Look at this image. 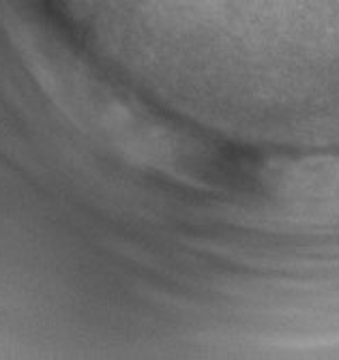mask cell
I'll return each mask as SVG.
<instances>
[{"label":"cell","instance_id":"cell-1","mask_svg":"<svg viewBox=\"0 0 339 360\" xmlns=\"http://www.w3.org/2000/svg\"><path fill=\"white\" fill-rule=\"evenodd\" d=\"M275 193L301 208H339V157H312L275 169Z\"/></svg>","mask_w":339,"mask_h":360}]
</instances>
